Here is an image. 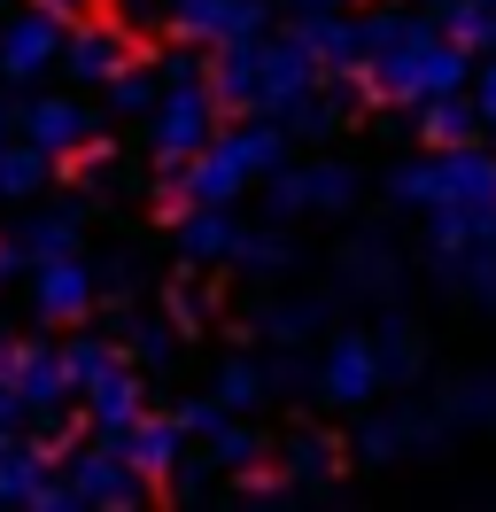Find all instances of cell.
<instances>
[{"mask_svg": "<svg viewBox=\"0 0 496 512\" xmlns=\"http://www.w3.org/2000/svg\"><path fill=\"white\" fill-rule=\"evenodd\" d=\"M473 86V55H465L442 16H419V8H380L365 16V94L396 101V109H419L434 94H465Z\"/></svg>", "mask_w": 496, "mask_h": 512, "instance_id": "6da1fadb", "label": "cell"}, {"mask_svg": "<svg viewBox=\"0 0 496 512\" xmlns=\"http://www.w3.org/2000/svg\"><path fill=\"white\" fill-rule=\"evenodd\" d=\"M287 148H295V132L279 125V117H241L233 132H217L202 156H186L179 171H163V202H171V218L179 210H217V202H241L256 179H272L287 171Z\"/></svg>", "mask_w": 496, "mask_h": 512, "instance_id": "7a4b0ae2", "label": "cell"}, {"mask_svg": "<svg viewBox=\"0 0 496 512\" xmlns=\"http://www.w3.org/2000/svg\"><path fill=\"white\" fill-rule=\"evenodd\" d=\"M380 194L411 210V218H434V210H496V148H427V156H396L380 171Z\"/></svg>", "mask_w": 496, "mask_h": 512, "instance_id": "3957f363", "label": "cell"}, {"mask_svg": "<svg viewBox=\"0 0 496 512\" xmlns=\"http://www.w3.org/2000/svg\"><path fill=\"white\" fill-rule=\"evenodd\" d=\"M70 365L47 342H0V427H70Z\"/></svg>", "mask_w": 496, "mask_h": 512, "instance_id": "277c9868", "label": "cell"}, {"mask_svg": "<svg viewBox=\"0 0 496 512\" xmlns=\"http://www.w3.org/2000/svg\"><path fill=\"white\" fill-rule=\"evenodd\" d=\"M357 194H365V179H357V163L341 156H310V163H287V171H272L264 179V218H341V210H357Z\"/></svg>", "mask_w": 496, "mask_h": 512, "instance_id": "5b68a950", "label": "cell"}, {"mask_svg": "<svg viewBox=\"0 0 496 512\" xmlns=\"http://www.w3.org/2000/svg\"><path fill=\"white\" fill-rule=\"evenodd\" d=\"M155 481L117 450V435H78L62 450V505H148Z\"/></svg>", "mask_w": 496, "mask_h": 512, "instance_id": "8992f818", "label": "cell"}, {"mask_svg": "<svg viewBox=\"0 0 496 512\" xmlns=\"http://www.w3.org/2000/svg\"><path fill=\"white\" fill-rule=\"evenodd\" d=\"M101 303V264L86 249L31 256V319L39 326H86Z\"/></svg>", "mask_w": 496, "mask_h": 512, "instance_id": "52a82bcc", "label": "cell"}, {"mask_svg": "<svg viewBox=\"0 0 496 512\" xmlns=\"http://www.w3.org/2000/svg\"><path fill=\"white\" fill-rule=\"evenodd\" d=\"M318 86H326V70H318V55H310L295 32H287V39H272V32L256 39V109H264V117L287 125Z\"/></svg>", "mask_w": 496, "mask_h": 512, "instance_id": "ba28073f", "label": "cell"}, {"mask_svg": "<svg viewBox=\"0 0 496 512\" xmlns=\"http://www.w3.org/2000/svg\"><path fill=\"white\" fill-rule=\"evenodd\" d=\"M310 388H318V404H334V412H365L372 396L388 388L372 334H334V342L318 350V365H310Z\"/></svg>", "mask_w": 496, "mask_h": 512, "instance_id": "9c48e42d", "label": "cell"}, {"mask_svg": "<svg viewBox=\"0 0 496 512\" xmlns=\"http://www.w3.org/2000/svg\"><path fill=\"white\" fill-rule=\"evenodd\" d=\"M62 16L47 8H16V16H0V86H39L47 70H62Z\"/></svg>", "mask_w": 496, "mask_h": 512, "instance_id": "30bf717a", "label": "cell"}, {"mask_svg": "<svg viewBox=\"0 0 496 512\" xmlns=\"http://www.w3.org/2000/svg\"><path fill=\"white\" fill-rule=\"evenodd\" d=\"M458 435L450 419H442V404H396V412H372L365 435H357V458L365 466H396L403 450H442Z\"/></svg>", "mask_w": 496, "mask_h": 512, "instance_id": "8fae6325", "label": "cell"}, {"mask_svg": "<svg viewBox=\"0 0 496 512\" xmlns=\"http://www.w3.org/2000/svg\"><path fill=\"white\" fill-rule=\"evenodd\" d=\"M16 132L24 140H39L47 156H78V148H93L101 140V109L93 101H78V94H31L24 109H16Z\"/></svg>", "mask_w": 496, "mask_h": 512, "instance_id": "7c38bea8", "label": "cell"}, {"mask_svg": "<svg viewBox=\"0 0 496 512\" xmlns=\"http://www.w3.org/2000/svg\"><path fill=\"white\" fill-rule=\"evenodd\" d=\"M272 24V0H171V32L194 47H233V39H264Z\"/></svg>", "mask_w": 496, "mask_h": 512, "instance_id": "4fadbf2b", "label": "cell"}, {"mask_svg": "<svg viewBox=\"0 0 496 512\" xmlns=\"http://www.w3.org/2000/svg\"><path fill=\"white\" fill-rule=\"evenodd\" d=\"M124 63H132V32H124V24L78 16V24L62 32V78H70V86H109Z\"/></svg>", "mask_w": 496, "mask_h": 512, "instance_id": "5bb4252c", "label": "cell"}, {"mask_svg": "<svg viewBox=\"0 0 496 512\" xmlns=\"http://www.w3.org/2000/svg\"><path fill=\"white\" fill-rule=\"evenodd\" d=\"M0 505H62V458L39 443V427L0 450Z\"/></svg>", "mask_w": 496, "mask_h": 512, "instance_id": "9a60e30c", "label": "cell"}, {"mask_svg": "<svg viewBox=\"0 0 496 512\" xmlns=\"http://www.w3.org/2000/svg\"><path fill=\"white\" fill-rule=\"evenodd\" d=\"M295 39H303L326 78H365V24H349L341 8H303L295 16Z\"/></svg>", "mask_w": 496, "mask_h": 512, "instance_id": "2e32d148", "label": "cell"}, {"mask_svg": "<svg viewBox=\"0 0 496 512\" xmlns=\"http://www.w3.org/2000/svg\"><path fill=\"white\" fill-rule=\"evenodd\" d=\"M171 249H179V264H194V272L233 264V256H241V218H233V202H217V210H179V218H171Z\"/></svg>", "mask_w": 496, "mask_h": 512, "instance_id": "e0dca14e", "label": "cell"}, {"mask_svg": "<svg viewBox=\"0 0 496 512\" xmlns=\"http://www.w3.org/2000/svg\"><path fill=\"white\" fill-rule=\"evenodd\" d=\"M78 404H86V427H101V435H124L132 419L148 412V373H140V365L124 357L117 373H101V381H93Z\"/></svg>", "mask_w": 496, "mask_h": 512, "instance_id": "ac0fdd59", "label": "cell"}, {"mask_svg": "<svg viewBox=\"0 0 496 512\" xmlns=\"http://www.w3.org/2000/svg\"><path fill=\"white\" fill-rule=\"evenodd\" d=\"M186 443H194V435H186V427H179V412H171V419L140 412V419H132V427H124V435H117V450H124V458H132V466H140V474H148V481H171V474H179Z\"/></svg>", "mask_w": 496, "mask_h": 512, "instance_id": "d6986e66", "label": "cell"}, {"mask_svg": "<svg viewBox=\"0 0 496 512\" xmlns=\"http://www.w3.org/2000/svg\"><path fill=\"white\" fill-rule=\"evenodd\" d=\"M434 288L458 295V303H496V241H458V249H434Z\"/></svg>", "mask_w": 496, "mask_h": 512, "instance_id": "ffe728a7", "label": "cell"}, {"mask_svg": "<svg viewBox=\"0 0 496 512\" xmlns=\"http://www.w3.org/2000/svg\"><path fill=\"white\" fill-rule=\"evenodd\" d=\"M411 117H419V140H427V148H458V140H481V101H473V86H465V94H434V101H419V109H411Z\"/></svg>", "mask_w": 496, "mask_h": 512, "instance_id": "44dd1931", "label": "cell"}, {"mask_svg": "<svg viewBox=\"0 0 496 512\" xmlns=\"http://www.w3.org/2000/svg\"><path fill=\"white\" fill-rule=\"evenodd\" d=\"M396 280H403V264L380 233H357V241L341 249V288L349 295H396Z\"/></svg>", "mask_w": 496, "mask_h": 512, "instance_id": "7402d4cb", "label": "cell"}, {"mask_svg": "<svg viewBox=\"0 0 496 512\" xmlns=\"http://www.w3.org/2000/svg\"><path fill=\"white\" fill-rule=\"evenodd\" d=\"M62 156H47L39 140H8L0 148V202H39V194L55 187Z\"/></svg>", "mask_w": 496, "mask_h": 512, "instance_id": "603a6c76", "label": "cell"}, {"mask_svg": "<svg viewBox=\"0 0 496 512\" xmlns=\"http://www.w3.org/2000/svg\"><path fill=\"white\" fill-rule=\"evenodd\" d=\"M372 350H380V373H388V388H411L419 373H427V342H419V326L403 319V311H388V319L372 326Z\"/></svg>", "mask_w": 496, "mask_h": 512, "instance_id": "cb8c5ba5", "label": "cell"}, {"mask_svg": "<svg viewBox=\"0 0 496 512\" xmlns=\"http://www.w3.org/2000/svg\"><path fill=\"white\" fill-rule=\"evenodd\" d=\"M124 357L140 365V373H171V357H179V326H171V311H132V319L117 326Z\"/></svg>", "mask_w": 496, "mask_h": 512, "instance_id": "d4e9b609", "label": "cell"}, {"mask_svg": "<svg viewBox=\"0 0 496 512\" xmlns=\"http://www.w3.org/2000/svg\"><path fill=\"white\" fill-rule=\"evenodd\" d=\"M210 396L225 404V412H256V404H272V396H279L272 357H225L217 381H210Z\"/></svg>", "mask_w": 496, "mask_h": 512, "instance_id": "484cf974", "label": "cell"}, {"mask_svg": "<svg viewBox=\"0 0 496 512\" xmlns=\"http://www.w3.org/2000/svg\"><path fill=\"white\" fill-rule=\"evenodd\" d=\"M16 241H24L31 256H62V249H86V202H47V210H31Z\"/></svg>", "mask_w": 496, "mask_h": 512, "instance_id": "4316f807", "label": "cell"}, {"mask_svg": "<svg viewBox=\"0 0 496 512\" xmlns=\"http://www.w3.org/2000/svg\"><path fill=\"white\" fill-rule=\"evenodd\" d=\"M279 474L295 481V489H326L341 474V443L334 435H295V443L279 450Z\"/></svg>", "mask_w": 496, "mask_h": 512, "instance_id": "83f0119b", "label": "cell"}, {"mask_svg": "<svg viewBox=\"0 0 496 512\" xmlns=\"http://www.w3.org/2000/svg\"><path fill=\"white\" fill-rule=\"evenodd\" d=\"M318 319H326L318 303H303V295H279V303H256V311H248V334H256V342H279V350H287V342H303V334H310Z\"/></svg>", "mask_w": 496, "mask_h": 512, "instance_id": "f1b7e54d", "label": "cell"}, {"mask_svg": "<svg viewBox=\"0 0 496 512\" xmlns=\"http://www.w3.org/2000/svg\"><path fill=\"white\" fill-rule=\"evenodd\" d=\"M62 365H70V388L86 396L101 373H117V365H124V342H117V334H70V342H62Z\"/></svg>", "mask_w": 496, "mask_h": 512, "instance_id": "f546056e", "label": "cell"}, {"mask_svg": "<svg viewBox=\"0 0 496 512\" xmlns=\"http://www.w3.org/2000/svg\"><path fill=\"white\" fill-rule=\"evenodd\" d=\"M202 450H210V466H217V474H241V466H256V458H264V435H256L241 412H225L210 435H202Z\"/></svg>", "mask_w": 496, "mask_h": 512, "instance_id": "4dcf8cb0", "label": "cell"}, {"mask_svg": "<svg viewBox=\"0 0 496 512\" xmlns=\"http://www.w3.org/2000/svg\"><path fill=\"white\" fill-rule=\"evenodd\" d=\"M442 419L450 427H496V373H465L442 388Z\"/></svg>", "mask_w": 496, "mask_h": 512, "instance_id": "1f68e13d", "label": "cell"}, {"mask_svg": "<svg viewBox=\"0 0 496 512\" xmlns=\"http://www.w3.org/2000/svg\"><path fill=\"white\" fill-rule=\"evenodd\" d=\"M233 264H241L248 280H287V272H295V241H287L279 218H272L264 233H241V256H233Z\"/></svg>", "mask_w": 496, "mask_h": 512, "instance_id": "d6a6232c", "label": "cell"}, {"mask_svg": "<svg viewBox=\"0 0 496 512\" xmlns=\"http://www.w3.org/2000/svg\"><path fill=\"white\" fill-rule=\"evenodd\" d=\"M101 94H109V109H117V117H148L155 94H163V63H140V55H132V63L101 86Z\"/></svg>", "mask_w": 496, "mask_h": 512, "instance_id": "836d02e7", "label": "cell"}, {"mask_svg": "<svg viewBox=\"0 0 496 512\" xmlns=\"http://www.w3.org/2000/svg\"><path fill=\"white\" fill-rule=\"evenodd\" d=\"M163 311H171L179 334H210V326H217V288H210V280H194V264H186V280H171Z\"/></svg>", "mask_w": 496, "mask_h": 512, "instance_id": "e575fe53", "label": "cell"}, {"mask_svg": "<svg viewBox=\"0 0 496 512\" xmlns=\"http://www.w3.org/2000/svg\"><path fill=\"white\" fill-rule=\"evenodd\" d=\"M442 24H450V39L465 55H496V0H450Z\"/></svg>", "mask_w": 496, "mask_h": 512, "instance_id": "d590c367", "label": "cell"}, {"mask_svg": "<svg viewBox=\"0 0 496 512\" xmlns=\"http://www.w3.org/2000/svg\"><path fill=\"white\" fill-rule=\"evenodd\" d=\"M217 419H225V404H217V396H186V404H179V427H186V435H194V443L210 435Z\"/></svg>", "mask_w": 496, "mask_h": 512, "instance_id": "8d00e7d4", "label": "cell"}, {"mask_svg": "<svg viewBox=\"0 0 496 512\" xmlns=\"http://www.w3.org/2000/svg\"><path fill=\"white\" fill-rule=\"evenodd\" d=\"M124 32H148V24H171V0H117Z\"/></svg>", "mask_w": 496, "mask_h": 512, "instance_id": "74e56055", "label": "cell"}, {"mask_svg": "<svg viewBox=\"0 0 496 512\" xmlns=\"http://www.w3.org/2000/svg\"><path fill=\"white\" fill-rule=\"evenodd\" d=\"M101 295H140V256H109L101 264Z\"/></svg>", "mask_w": 496, "mask_h": 512, "instance_id": "f35d334b", "label": "cell"}, {"mask_svg": "<svg viewBox=\"0 0 496 512\" xmlns=\"http://www.w3.org/2000/svg\"><path fill=\"white\" fill-rule=\"evenodd\" d=\"M171 489H179V497H210V489H217V466H210V450H202V466H186V458H179Z\"/></svg>", "mask_w": 496, "mask_h": 512, "instance_id": "ab89813d", "label": "cell"}, {"mask_svg": "<svg viewBox=\"0 0 496 512\" xmlns=\"http://www.w3.org/2000/svg\"><path fill=\"white\" fill-rule=\"evenodd\" d=\"M473 101H481V125L496 132V55H481V70H473Z\"/></svg>", "mask_w": 496, "mask_h": 512, "instance_id": "60d3db41", "label": "cell"}, {"mask_svg": "<svg viewBox=\"0 0 496 512\" xmlns=\"http://www.w3.org/2000/svg\"><path fill=\"white\" fill-rule=\"evenodd\" d=\"M24 272H31V249L24 241H0V288H16Z\"/></svg>", "mask_w": 496, "mask_h": 512, "instance_id": "b9f144b4", "label": "cell"}, {"mask_svg": "<svg viewBox=\"0 0 496 512\" xmlns=\"http://www.w3.org/2000/svg\"><path fill=\"white\" fill-rule=\"evenodd\" d=\"M31 8H47V16H62V24H78V16H93V0H31Z\"/></svg>", "mask_w": 496, "mask_h": 512, "instance_id": "7bdbcfd3", "label": "cell"}, {"mask_svg": "<svg viewBox=\"0 0 496 512\" xmlns=\"http://www.w3.org/2000/svg\"><path fill=\"white\" fill-rule=\"evenodd\" d=\"M295 8H357V0H295Z\"/></svg>", "mask_w": 496, "mask_h": 512, "instance_id": "ee69618b", "label": "cell"}, {"mask_svg": "<svg viewBox=\"0 0 496 512\" xmlns=\"http://www.w3.org/2000/svg\"><path fill=\"white\" fill-rule=\"evenodd\" d=\"M8 140H16V132H8V109H0V148H8Z\"/></svg>", "mask_w": 496, "mask_h": 512, "instance_id": "f6af8a7d", "label": "cell"}, {"mask_svg": "<svg viewBox=\"0 0 496 512\" xmlns=\"http://www.w3.org/2000/svg\"><path fill=\"white\" fill-rule=\"evenodd\" d=\"M419 8H434V16H442V8H450V0H419Z\"/></svg>", "mask_w": 496, "mask_h": 512, "instance_id": "bcb514c9", "label": "cell"}, {"mask_svg": "<svg viewBox=\"0 0 496 512\" xmlns=\"http://www.w3.org/2000/svg\"><path fill=\"white\" fill-rule=\"evenodd\" d=\"M388 8H419V0H388Z\"/></svg>", "mask_w": 496, "mask_h": 512, "instance_id": "7dc6e473", "label": "cell"}, {"mask_svg": "<svg viewBox=\"0 0 496 512\" xmlns=\"http://www.w3.org/2000/svg\"><path fill=\"white\" fill-rule=\"evenodd\" d=\"M0 450H8V427H0Z\"/></svg>", "mask_w": 496, "mask_h": 512, "instance_id": "c3c4849f", "label": "cell"}]
</instances>
